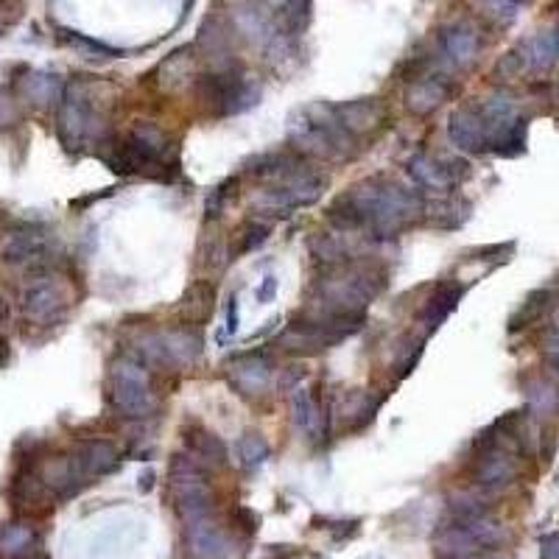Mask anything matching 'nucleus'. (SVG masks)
Wrapping results in <instances>:
<instances>
[{"label": "nucleus", "mask_w": 559, "mask_h": 559, "mask_svg": "<svg viewBox=\"0 0 559 559\" xmlns=\"http://www.w3.org/2000/svg\"><path fill=\"white\" fill-rule=\"evenodd\" d=\"M182 437H185V445L199 464H205V467H224L227 464V448L213 431H207L202 425H188V428H182Z\"/></svg>", "instance_id": "412c9836"}, {"label": "nucleus", "mask_w": 559, "mask_h": 559, "mask_svg": "<svg viewBox=\"0 0 559 559\" xmlns=\"http://www.w3.org/2000/svg\"><path fill=\"white\" fill-rule=\"evenodd\" d=\"M269 456H272V448L260 434H244L238 442V459L244 464V470H258L269 462Z\"/></svg>", "instance_id": "473e14b6"}, {"label": "nucleus", "mask_w": 559, "mask_h": 559, "mask_svg": "<svg viewBox=\"0 0 559 559\" xmlns=\"http://www.w3.org/2000/svg\"><path fill=\"white\" fill-rule=\"evenodd\" d=\"M520 73H526V59L520 54V48L504 54V59L495 65V76H504V79H518Z\"/></svg>", "instance_id": "4c0bfd02"}, {"label": "nucleus", "mask_w": 559, "mask_h": 559, "mask_svg": "<svg viewBox=\"0 0 559 559\" xmlns=\"http://www.w3.org/2000/svg\"><path fill=\"white\" fill-rule=\"evenodd\" d=\"M311 0H283V12H280V31H286L288 37L302 34L311 23Z\"/></svg>", "instance_id": "c756f323"}, {"label": "nucleus", "mask_w": 559, "mask_h": 559, "mask_svg": "<svg viewBox=\"0 0 559 559\" xmlns=\"http://www.w3.org/2000/svg\"><path fill=\"white\" fill-rule=\"evenodd\" d=\"M439 51L448 68H467L478 56V34L467 23H453L439 34Z\"/></svg>", "instance_id": "f3484780"}, {"label": "nucleus", "mask_w": 559, "mask_h": 559, "mask_svg": "<svg viewBox=\"0 0 559 559\" xmlns=\"http://www.w3.org/2000/svg\"><path fill=\"white\" fill-rule=\"evenodd\" d=\"M199 98L205 101V107L213 115H238V112L255 107L260 98V90L246 79L241 70H221L207 76L199 84Z\"/></svg>", "instance_id": "6e6552de"}, {"label": "nucleus", "mask_w": 559, "mask_h": 559, "mask_svg": "<svg viewBox=\"0 0 559 559\" xmlns=\"http://www.w3.org/2000/svg\"><path fill=\"white\" fill-rule=\"evenodd\" d=\"M333 540H350L358 534V520H344V523H333Z\"/></svg>", "instance_id": "79ce46f5"}, {"label": "nucleus", "mask_w": 559, "mask_h": 559, "mask_svg": "<svg viewBox=\"0 0 559 559\" xmlns=\"http://www.w3.org/2000/svg\"><path fill=\"white\" fill-rule=\"evenodd\" d=\"M232 518H235V523H238V526H241V532H244L246 537H252V534L258 532V526H260L258 512H252V509H249V506H238V509H235V515H232Z\"/></svg>", "instance_id": "58836bf2"}, {"label": "nucleus", "mask_w": 559, "mask_h": 559, "mask_svg": "<svg viewBox=\"0 0 559 559\" xmlns=\"http://www.w3.org/2000/svg\"><path fill=\"white\" fill-rule=\"evenodd\" d=\"M484 14H490L495 23H512L520 12V0H473Z\"/></svg>", "instance_id": "f704fd0d"}, {"label": "nucleus", "mask_w": 559, "mask_h": 559, "mask_svg": "<svg viewBox=\"0 0 559 559\" xmlns=\"http://www.w3.org/2000/svg\"><path fill=\"white\" fill-rule=\"evenodd\" d=\"M115 174H143V177L165 179L177 174V151L174 143L151 123H140L132 129V135L123 140L121 149H115L112 157H104Z\"/></svg>", "instance_id": "7ed1b4c3"}, {"label": "nucleus", "mask_w": 559, "mask_h": 559, "mask_svg": "<svg viewBox=\"0 0 559 559\" xmlns=\"http://www.w3.org/2000/svg\"><path fill=\"white\" fill-rule=\"evenodd\" d=\"M23 93L31 104L37 107H51L54 101H59L62 96V84L51 73H31L26 82H23Z\"/></svg>", "instance_id": "c85d7f7f"}, {"label": "nucleus", "mask_w": 559, "mask_h": 559, "mask_svg": "<svg viewBox=\"0 0 559 559\" xmlns=\"http://www.w3.org/2000/svg\"><path fill=\"white\" fill-rule=\"evenodd\" d=\"M151 481H154V476H151V473H146V476H143V492L151 490Z\"/></svg>", "instance_id": "09e8293b"}, {"label": "nucleus", "mask_w": 559, "mask_h": 559, "mask_svg": "<svg viewBox=\"0 0 559 559\" xmlns=\"http://www.w3.org/2000/svg\"><path fill=\"white\" fill-rule=\"evenodd\" d=\"M490 506L484 504L476 495H453L450 498V518L459 520H473V518H487Z\"/></svg>", "instance_id": "72a5a7b5"}, {"label": "nucleus", "mask_w": 559, "mask_h": 559, "mask_svg": "<svg viewBox=\"0 0 559 559\" xmlns=\"http://www.w3.org/2000/svg\"><path fill=\"white\" fill-rule=\"evenodd\" d=\"M6 364H9V344L0 336V367H6Z\"/></svg>", "instance_id": "49530a36"}, {"label": "nucleus", "mask_w": 559, "mask_h": 559, "mask_svg": "<svg viewBox=\"0 0 559 559\" xmlns=\"http://www.w3.org/2000/svg\"><path fill=\"white\" fill-rule=\"evenodd\" d=\"M450 87L442 76H420V79H411L409 90H406V107L414 115H431L437 112L445 98H448Z\"/></svg>", "instance_id": "6ab92c4d"}, {"label": "nucleus", "mask_w": 559, "mask_h": 559, "mask_svg": "<svg viewBox=\"0 0 559 559\" xmlns=\"http://www.w3.org/2000/svg\"><path fill=\"white\" fill-rule=\"evenodd\" d=\"M274 375V364L269 355L263 353H246L232 358L227 364V381L232 389L244 397H260L269 392Z\"/></svg>", "instance_id": "4468645a"}, {"label": "nucleus", "mask_w": 559, "mask_h": 559, "mask_svg": "<svg viewBox=\"0 0 559 559\" xmlns=\"http://www.w3.org/2000/svg\"><path fill=\"white\" fill-rule=\"evenodd\" d=\"M423 213L420 193L409 191L395 179L375 177L355 185L353 191L344 193L336 205L330 207V221L336 224L341 235L361 232L367 238L383 241L395 238L403 227Z\"/></svg>", "instance_id": "f257e3e1"}, {"label": "nucleus", "mask_w": 559, "mask_h": 559, "mask_svg": "<svg viewBox=\"0 0 559 559\" xmlns=\"http://www.w3.org/2000/svg\"><path fill=\"white\" fill-rule=\"evenodd\" d=\"M464 297V286H459V283H445V286H439L437 291H434V297L425 302L423 314H420V322H423V328L428 330V333H434V330L448 319L453 311H456V305H459V300Z\"/></svg>", "instance_id": "b1692460"}, {"label": "nucleus", "mask_w": 559, "mask_h": 559, "mask_svg": "<svg viewBox=\"0 0 559 559\" xmlns=\"http://www.w3.org/2000/svg\"><path fill=\"white\" fill-rule=\"evenodd\" d=\"M157 84L174 93V90H182L185 84H191V79L196 76V56L191 54V48H179L174 54L165 59L163 65L157 68Z\"/></svg>", "instance_id": "393cba45"}, {"label": "nucleus", "mask_w": 559, "mask_h": 559, "mask_svg": "<svg viewBox=\"0 0 559 559\" xmlns=\"http://www.w3.org/2000/svg\"><path fill=\"white\" fill-rule=\"evenodd\" d=\"M17 118V107H14L12 98L0 96V126H9Z\"/></svg>", "instance_id": "c03bdc74"}, {"label": "nucleus", "mask_w": 559, "mask_h": 559, "mask_svg": "<svg viewBox=\"0 0 559 559\" xmlns=\"http://www.w3.org/2000/svg\"><path fill=\"white\" fill-rule=\"evenodd\" d=\"M140 355L160 367H188L202 355V336L191 328L163 330L137 341Z\"/></svg>", "instance_id": "f8f14e48"}, {"label": "nucleus", "mask_w": 559, "mask_h": 559, "mask_svg": "<svg viewBox=\"0 0 559 559\" xmlns=\"http://www.w3.org/2000/svg\"><path fill=\"white\" fill-rule=\"evenodd\" d=\"M291 149L314 160H347L355 154V137L344 129L333 104L302 107L288 123Z\"/></svg>", "instance_id": "f03ea898"}, {"label": "nucleus", "mask_w": 559, "mask_h": 559, "mask_svg": "<svg viewBox=\"0 0 559 559\" xmlns=\"http://www.w3.org/2000/svg\"><path fill=\"white\" fill-rule=\"evenodd\" d=\"M291 420L300 428L302 434L308 437H319L325 434V425H322V411L316 406L314 395L305 389V386H294L291 389Z\"/></svg>", "instance_id": "a878e982"}, {"label": "nucleus", "mask_w": 559, "mask_h": 559, "mask_svg": "<svg viewBox=\"0 0 559 559\" xmlns=\"http://www.w3.org/2000/svg\"><path fill=\"white\" fill-rule=\"evenodd\" d=\"M551 300H554V294H551L548 288H537V291H532V294L526 297V302L515 311V316L509 319V333H518V330L534 325V322L551 308Z\"/></svg>", "instance_id": "cd10ccee"}, {"label": "nucleus", "mask_w": 559, "mask_h": 559, "mask_svg": "<svg viewBox=\"0 0 559 559\" xmlns=\"http://www.w3.org/2000/svg\"><path fill=\"white\" fill-rule=\"evenodd\" d=\"M274 294H277V277H274V274H266L263 283L258 286V302L260 305H269V302L274 300Z\"/></svg>", "instance_id": "a19ab883"}, {"label": "nucleus", "mask_w": 559, "mask_h": 559, "mask_svg": "<svg viewBox=\"0 0 559 559\" xmlns=\"http://www.w3.org/2000/svg\"><path fill=\"white\" fill-rule=\"evenodd\" d=\"M339 110V118L344 123V129L350 135H369L375 132L383 123V107L378 98H358V101H347L336 107Z\"/></svg>", "instance_id": "aec40b11"}, {"label": "nucleus", "mask_w": 559, "mask_h": 559, "mask_svg": "<svg viewBox=\"0 0 559 559\" xmlns=\"http://www.w3.org/2000/svg\"><path fill=\"white\" fill-rule=\"evenodd\" d=\"M448 135L453 140V146L470 154H481V151H490V137H487V126L481 112L462 107L450 115L448 121Z\"/></svg>", "instance_id": "dca6fc26"}, {"label": "nucleus", "mask_w": 559, "mask_h": 559, "mask_svg": "<svg viewBox=\"0 0 559 559\" xmlns=\"http://www.w3.org/2000/svg\"><path fill=\"white\" fill-rule=\"evenodd\" d=\"M280 559H319L314 557V554H308V551H288V554H283Z\"/></svg>", "instance_id": "de8ad7c7"}, {"label": "nucleus", "mask_w": 559, "mask_h": 559, "mask_svg": "<svg viewBox=\"0 0 559 559\" xmlns=\"http://www.w3.org/2000/svg\"><path fill=\"white\" fill-rule=\"evenodd\" d=\"M540 551L543 559H559V534H548L540 540Z\"/></svg>", "instance_id": "37998d69"}, {"label": "nucleus", "mask_w": 559, "mask_h": 559, "mask_svg": "<svg viewBox=\"0 0 559 559\" xmlns=\"http://www.w3.org/2000/svg\"><path fill=\"white\" fill-rule=\"evenodd\" d=\"M272 235V224L269 221H246L244 227H238L235 232V246H232V255H244V252H252L258 249L260 244H266Z\"/></svg>", "instance_id": "7c9ffc66"}, {"label": "nucleus", "mask_w": 559, "mask_h": 559, "mask_svg": "<svg viewBox=\"0 0 559 559\" xmlns=\"http://www.w3.org/2000/svg\"><path fill=\"white\" fill-rule=\"evenodd\" d=\"M62 42H68L73 48H79L82 54L87 56H118L121 51H115L110 45H104V42H96V40H87L82 34H76V31H62Z\"/></svg>", "instance_id": "c9c22d12"}, {"label": "nucleus", "mask_w": 559, "mask_h": 559, "mask_svg": "<svg viewBox=\"0 0 559 559\" xmlns=\"http://www.w3.org/2000/svg\"><path fill=\"white\" fill-rule=\"evenodd\" d=\"M68 291L65 286L56 280L54 274H48L45 269L37 272L34 280H28L23 294H20V308H23V316L34 325H56L62 316L68 314Z\"/></svg>", "instance_id": "9b49d317"}, {"label": "nucleus", "mask_w": 559, "mask_h": 559, "mask_svg": "<svg viewBox=\"0 0 559 559\" xmlns=\"http://www.w3.org/2000/svg\"><path fill=\"white\" fill-rule=\"evenodd\" d=\"M73 456H76L82 473L90 478V481H93V478L110 476V473L118 470V464H121V453H118V448H115L112 442H107V439H84V442L76 445Z\"/></svg>", "instance_id": "a211bd4d"}, {"label": "nucleus", "mask_w": 559, "mask_h": 559, "mask_svg": "<svg viewBox=\"0 0 559 559\" xmlns=\"http://www.w3.org/2000/svg\"><path fill=\"white\" fill-rule=\"evenodd\" d=\"M112 403L129 420H146L157 409V400L151 392L149 369L143 361L123 355L112 364Z\"/></svg>", "instance_id": "423d86ee"}, {"label": "nucleus", "mask_w": 559, "mask_h": 559, "mask_svg": "<svg viewBox=\"0 0 559 559\" xmlns=\"http://www.w3.org/2000/svg\"><path fill=\"white\" fill-rule=\"evenodd\" d=\"M168 487L182 523L213 515V490H210L205 464L177 453L168 467Z\"/></svg>", "instance_id": "39448f33"}, {"label": "nucleus", "mask_w": 559, "mask_h": 559, "mask_svg": "<svg viewBox=\"0 0 559 559\" xmlns=\"http://www.w3.org/2000/svg\"><path fill=\"white\" fill-rule=\"evenodd\" d=\"M216 308V288L210 286L207 280H196L191 286L185 288L182 302H179V314L188 325H205L213 316Z\"/></svg>", "instance_id": "4be33fe9"}, {"label": "nucleus", "mask_w": 559, "mask_h": 559, "mask_svg": "<svg viewBox=\"0 0 559 559\" xmlns=\"http://www.w3.org/2000/svg\"><path fill=\"white\" fill-rule=\"evenodd\" d=\"M501 540L504 529L490 515L473 520L448 518L434 532V551L439 559H476L484 551L498 548Z\"/></svg>", "instance_id": "20e7f679"}, {"label": "nucleus", "mask_w": 559, "mask_h": 559, "mask_svg": "<svg viewBox=\"0 0 559 559\" xmlns=\"http://www.w3.org/2000/svg\"><path fill=\"white\" fill-rule=\"evenodd\" d=\"M238 185H241V179L238 177H230L219 182L213 191L207 193V202H205V219L207 221H216L224 216V210L230 207V202L238 196Z\"/></svg>", "instance_id": "2f4dec72"}, {"label": "nucleus", "mask_w": 559, "mask_h": 559, "mask_svg": "<svg viewBox=\"0 0 559 559\" xmlns=\"http://www.w3.org/2000/svg\"><path fill=\"white\" fill-rule=\"evenodd\" d=\"M557 392L548 386V383L537 381L529 386V403H532L534 411H540V414H548V411H554V406H557Z\"/></svg>", "instance_id": "e433bc0d"}, {"label": "nucleus", "mask_w": 559, "mask_h": 559, "mask_svg": "<svg viewBox=\"0 0 559 559\" xmlns=\"http://www.w3.org/2000/svg\"><path fill=\"white\" fill-rule=\"evenodd\" d=\"M520 54H523V59H526V70L548 73L551 68H557L559 62L557 31H540V34H534L532 40H526L523 45H520Z\"/></svg>", "instance_id": "5701e85b"}, {"label": "nucleus", "mask_w": 559, "mask_h": 559, "mask_svg": "<svg viewBox=\"0 0 559 559\" xmlns=\"http://www.w3.org/2000/svg\"><path fill=\"white\" fill-rule=\"evenodd\" d=\"M40 537L28 523H9L0 529V559H28L37 554Z\"/></svg>", "instance_id": "bb28decb"}, {"label": "nucleus", "mask_w": 559, "mask_h": 559, "mask_svg": "<svg viewBox=\"0 0 559 559\" xmlns=\"http://www.w3.org/2000/svg\"><path fill=\"white\" fill-rule=\"evenodd\" d=\"M473 450H476V464H473V478L481 490L495 492L509 487L515 476H518V462L515 456L504 448V439L495 428H484L476 439H473Z\"/></svg>", "instance_id": "1a4fd4ad"}, {"label": "nucleus", "mask_w": 559, "mask_h": 559, "mask_svg": "<svg viewBox=\"0 0 559 559\" xmlns=\"http://www.w3.org/2000/svg\"><path fill=\"white\" fill-rule=\"evenodd\" d=\"M325 188H328V179L311 171V165H305L302 171L291 174L283 182L263 185L252 196V205L263 210V213H288V210H300V207L319 202V196L325 193Z\"/></svg>", "instance_id": "0eeeda50"}, {"label": "nucleus", "mask_w": 559, "mask_h": 559, "mask_svg": "<svg viewBox=\"0 0 559 559\" xmlns=\"http://www.w3.org/2000/svg\"><path fill=\"white\" fill-rule=\"evenodd\" d=\"M185 546L193 559H241L244 548L221 526L216 515L185 523Z\"/></svg>", "instance_id": "ddd939ff"}, {"label": "nucleus", "mask_w": 559, "mask_h": 559, "mask_svg": "<svg viewBox=\"0 0 559 559\" xmlns=\"http://www.w3.org/2000/svg\"><path fill=\"white\" fill-rule=\"evenodd\" d=\"M409 177L431 193H450L462 182L470 171L464 163H450V160H437L428 154H414L406 163Z\"/></svg>", "instance_id": "2eb2a0df"}, {"label": "nucleus", "mask_w": 559, "mask_h": 559, "mask_svg": "<svg viewBox=\"0 0 559 559\" xmlns=\"http://www.w3.org/2000/svg\"><path fill=\"white\" fill-rule=\"evenodd\" d=\"M546 361L551 364V369L559 372V333H554L546 344Z\"/></svg>", "instance_id": "a18cd8bd"}, {"label": "nucleus", "mask_w": 559, "mask_h": 559, "mask_svg": "<svg viewBox=\"0 0 559 559\" xmlns=\"http://www.w3.org/2000/svg\"><path fill=\"white\" fill-rule=\"evenodd\" d=\"M101 126V115L93 107V93L87 82H73L62 96L59 107V135L65 146H82L84 140L96 135Z\"/></svg>", "instance_id": "9d476101"}, {"label": "nucleus", "mask_w": 559, "mask_h": 559, "mask_svg": "<svg viewBox=\"0 0 559 559\" xmlns=\"http://www.w3.org/2000/svg\"><path fill=\"white\" fill-rule=\"evenodd\" d=\"M238 333V300L230 297V305H227V316H224V328L219 333V344H227V339H232Z\"/></svg>", "instance_id": "ea45409f"}]
</instances>
